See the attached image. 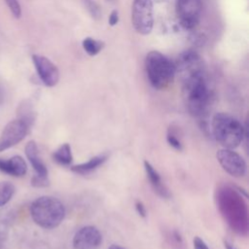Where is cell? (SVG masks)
<instances>
[{
    "instance_id": "cell-1",
    "label": "cell",
    "mask_w": 249,
    "mask_h": 249,
    "mask_svg": "<svg viewBox=\"0 0 249 249\" xmlns=\"http://www.w3.org/2000/svg\"><path fill=\"white\" fill-rule=\"evenodd\" d=\"M217 207L228 225L240 235L248 231V209L242 196L232 188L222 186L216 191Z\"/></svg>"
},
{
    "instance_id": "cell-2",
    "label": "cell",
    "mask_w": 249,
    "mask_h": 249,
    "mask_svg": "<svg viewBox=\"0 0 249 249\" xmlns=\"http://www.w3.org/2000/svg\"><path fill=\"white\" fill-rule=\"evenodd\" d=\"M183 81V93L189 113L194 117H201L205 114L211 93L206 81L205 72H197Z\"/></svg>"
},
{
    "instance_id": "cell-3",
    "label": "cell",
    "mask_w": 249,
    "mask_h": 249,
    "mask_svg": "<svg viewBox=\"0 0 249 249\" xmlns=\"http://www.w3.org/2000/svg\"><path fill=\"white\" fill-rule=\"evenodd\" d=\"M211 130L215 140L227 149L238 147L247 138V125L243 126L236 118L223 112L213 116Z\"/></svg>"
},
{
    "instance_id": "cell-4",
    "label": "cell",
    "mask_w": 249,
    "mask_h": 249,
    "mask_svg": "<svg viewBox=\"0 0 249 249\" xmlns=\"http://www.w3.org/2000/svg\"><path fill=\"white\" fill-rule=\"evenodd\" d=\"M29 211L33 222L46 230L58 227L65 217L63 203L51 196H42L34 199Z\"/></svg>"
},
{
    "instance_id": "cell-5",
    "label": "cell",
    "mask_w": 249,
    "mask_h": 249,
    "mask_svg": "<svg viewBox=\"0 0 249 249\" xmlns=\"http://www.w3.org/2000/svg\"><path fill=\"white\" fill-rule=\"evenodd\" d=\"M145 69L150 84L157 89L167 88L174 80V63L159 51H151L145 58Z\"/></svg>"
},
{
    "instance_id": "cell-6",
    "label": "cell",
    "mask_w": 249,
    "mask_h": 249,
    "mask_svg": "<svg viewBox=\"0 0 249 249\" xmlns=\"http://www.w3.org/2000/svg\"><path fill=\"white\" fill-rule=\"evenodd\" d=\"M131 21L134 29L142 35L151 33L154 25L152 0H133Z\"/></svg>"
},
{
    "instance_id": "cell-7",
    "label": "cell",
    "mask_w": 249,
    "mask_h": 249,
    "mask_svg": "<svg viewBox=\"0 0 249 249\" xmlns=\"http://www.w3.org/2000/svg\"><path fill=\"white\" fill-rule=\"evenodd\" d=\"M30 126L20 119L10 121L0 133V153L20 143L28 133Z\"/></svg>"
},
{
    "instance_id": "cell-8",
    "label": "cell",
    "mask_w": 249,
    "mask_h": 249,
    "mask_svg": "<svg viewBox=\"0 0 249 249\" xmlns=\"http://www.w3.org/2000/svg\"><path fill=\"white\" fill-rule=\"evenodd\" d=\"M216 158L222 168L231 176L240 178L246 174V161L238 153L233 151V149L222 148L217 151Z\"/></svg>"
},
{
    "instance_id": "cell-9",
    "label": "cell",
    "mask_w": 249,
    "mask_h": 249,
    "mask_svg": "<svg viewBox=\"0 0 249 249\" xmlns=\"http://www.w3.org/2000/svg\"><path fill=\"white\" fill-rule=\"evenodd\" d=\"M202 0H176V14L180 24L186 29H192L199 21Z\"/></svg>"
},
{
    "instance_id": "cell-10",
    "label": "cell",
    "mask_w": 249,
    "mask_h": 249,
    "mask_svg": "<svg viewBox=\"0 0 249 249\" xmlns=\"http://www.w3.org/2000/svg\"><path fill=\"white\" fill-rule=\"evenodd\" d=\"M174 65L176 73H178L182 79L204 71V64L201 57L194 51H185L180 53Z\"/></svg>"
},
{
    "instance_id": "cell-11",
    "label": "cell",
    "mask_w": 249,
    "mask_h": 249,
    "mask_svg": "<svg viewBox=\"0 0 249 249\" xmlns=\"http://www.w3.org/2000/svg\"><path fill=\"white\" fill-rule=\"evenodd\" d=\"M32 61L38 77L46 87L52 88L58 83V68L48 57L41 54H33Z\"/></svg>"
},
{
    "instance_id": "cell-12",
    "label": "cell",
    "mask_w": 249,
    "mask_h": 249,
    "mask_svg": "<svg viewBox=\"0 0 249 249\" xmlns=\"http://www.w3.org/2000/svg\"><path fill=\"white\" fill-rule=\"evenodd\" d=\"M102 235L94 226H85L78 230L73 237L74 249H99Z\"/></svg>"
},
{
    "instance_id": "cell-13",
    "label": "cell",
    "mask_w": 249,
    "mask_h": 249,
    "mask_svg": "<svg viewBox=\"0 0 249 249\" xmlns=\"http://www.w3.org/2000/svg\"><path fill=\"white\" fill-rule=\"evenodd\" d=\"M24 154L29 161L30 165L33 168L34 175L36 177H41V178H49V171L47 168V165L43 161L40 153H39V148L37 143L34 140H30L26 143L24 147Z\"/></svg>"
},
{
    "instance_id": "cell-14",
    "label": "cell",
    "mask_w": 249,
    "mask_h": 249,
    "mask_svg": "<svg viewBox=\"0 0 249 249\" xmlns=\"http://www.w3.org/2000/svg\"><path fill=\"white\" fill-rule=\"evenodd\" d=\"M27 163L25 160L18 155L8 159L0 158V171L12 177H23L27 173Z\"/></svg>"
},
{
    "instance_id": "cell-15",
    "label": "cell",
    "mask_w": 249,
    "mask_h": 249,
    "mask_svg": "<svg viewBox=\"0 0 249 249\" xmlns=\"http://www.w3.org/2000/svg\"><path fill=\"white\" fill-rule=\"evenodd\" d=\"M144 169H145L147 178L149 179V182L153 190L155 191V193L162 198L170 197V192L167 189V187L163 184L160 178V175L148 160L144 161Z\"/></svg>"
},
{
    "instance_id": "cell-16",
    "label": "cell",
    "mask_w": 249,
    "mask_h": 249,
    "mask_svg": "<svg viewBox=\"0 0 249 249\" xmlns=\"http://www.w3.org/2000/svg\"><path fill=\"white\" fill-rule=\"evenodd\" d=\"M108 157L109 156L106 153L97 155V156L89 159L86 162L72 165L71 170L77 174H82V175L89 174V173L92 172L93 170H95L96 168H98L99 166H101L108 160Z\"/></svg>"
},
{
    "instance_id": "cell-17",
    "label": "cell",
    "mask_w": 249,
    "mask_h": 249,
    "mask_svg": "<svg viewBox=\"0 0 249 249\" xmlns=\"http://www.w3.org/2000/svg\"><path fill=\"white\" fill-rule=\"evenodd\" d=\"M52 157H53V160L60 165H64V166L70 165L73 160L71 146L68 143L61 144L55 151H53Z\"/></svg>"
},
{
    "instance_id": "cell-18",
    "label": "cell",
    "mask_w": 249,
    "mask_h": 249,
    "mask_svg": "<svg viewBox=\"0 0 249 249\" xmlns=\"http://www.w3.org/2000/svg\"><path fill=\"white\" fill-rule=\"evenodd\" d=\"M16 193L15 185L10 181H0V207L8 204Z\"/></svg>"
},
{
    "instance_id": "cell-19",
    "label": "cell",
    "mask_w": 249,
    "mask_h": 249,
    "mask_svg": "<svg viewBox=\"0 0 249 249\" xmlns=\"http://www.w3.org/2000/svg\"><path fill=\"white\" fill-rule=\"evenodd\" d=\"M18 119L25 122L29 126H31L35 122V112L28 102H22L18 109Z\"/></svg>"
},
{
    "instance_id": "cell-20",
    "label": "cell",
    "mask_w": 249,
    "mask_h": 249,
    "mask_svg": "<svg viewBox=\"0 0 249 249\" xmlns=\"http://www.w3.org/2000/svg\"><path fill=\"white\" fill-rule=\"evenodd\" d=\"M83 48L89 55H96L104 47V43L90 37H87L82 42Z\"/></svg>"
},
{
    "instance_id": "cell-21",
    "label": "cell",
    "mask_w": 249,
    "mask_h": 249,
    "mask_svg": "<svg viewBox=\"0 0 249 249\" xmlns=\"http://www.w3.org/2000/svg\"><path fill=\"white\" fill-rule=\"evenodd\" d=\"M166 140H167V143H168L172 148H174L175 150L181 151V150L183 149V144H182L180 138L178 137L177 132H175L172 127H170V128L168 129V131H167Z\"/></svg>"
},
{
    "instance_id": "cell-22",
    "label": "cell",
    "mask_w": 249,
    "mask_h": 249,
    "mask_svg": "<svg viewBox=\"0 0 249 249\" xmlns=\"http://www.w3.org/2000/svg\"><path fill=\"white\" fill-rule=\"evenodd\" d=\"M83 2L93 18L98 19L101 17L100 9H99L98 5L93 0H83Z\"/></svg>"
},
{
    "instance_id": "cell-23",
    "label": "cell",
    "mask_w": 249,
    "mask_h": 249,
    "mask_svg": "<svg viewBox=\"0 0 249 249\" xmlns=\"http://www.w3.org/2000/svg\"><path fill=\"white\" fill-rule=\"evenodd\" d=\"M6 5L8 6L9 10L13 14V16L17 18H20L21 16V8L18 0H5Z\"/></svg>"
},
{
    "instance_id": "cell-24",
    "label": "cell",
    "mask_w": 249,
    "mask_h": 249,
    "mask_svg": "<svg viewBox=\"0 0 249 249\" xmlns=\"http://www.w3.org/2000/svg\"><path fill=\"white\" fill-rule=\"evenodd\" d=\"M194 249H209L207 244L199 236H195L193 239Z\"/></svg>"
},
{
    "instance_id": "cell-25",
    "label": "cell",
    "mask_w": 249,
    "mask_h": 249,
    "mask_svg": "<svg viewBox=\"0 0 249 249\" xmlns=\"http://www.w3.org/2000/svg\"><path fill=\"white\" fill-rule=\"evenodd\" d=\"M135 209H136L137 213L139 214V216H141V217H143V218H145V217L147 216L146 207H145V205L143 204L142 201L137 200V201L135 202Z\"/></svg>"
},
{
    "instance_id": "cell-26",
    "label": "cell",
    "mask_w": 249,
    "mask_h": 249,
    "mask_svg": "<svg viewBox=\"0 0 249 249\" xmlns=\"http://www.w3.org/2000/svg\"><path fill=\"white\" fill-rule=\"evenodd\" d=\"M108 21H109V24L111 26H114V25H116L118 23V21H119V13H118L117 10H113L111 12V14L109 16Z\"/></svg>"
},
{
    "instance_id": "cell-27",
    "label": "cell",
    "mask_w": 249,
    "mask_h": 249,
    "mask_svg": "<svg viewBox=\"0 0 249 249\" xmlns=\"http://www.w3.org/2000/svg\"><path fill=\"white\" fill-rule=\"evenodd\" d=\"M224 246L226 249H237L233 244H231L228 240H224Z\"/></svg>"
},
{
    "instance_id": "cell-28",
    "label": "cell",
    "mask_w": 249,
    "mask_h": 249,
    "mask_svg": "<svg viewBox=\"0 0 249 249\" xmlns=\"http://www.w3.org/2000/svg\"><path fill=\"white\" fill-rule=\"evenodd\" d=\"M108 249H125L120 245H117V244H112Z\"/></svg>"
}]
</instances>
